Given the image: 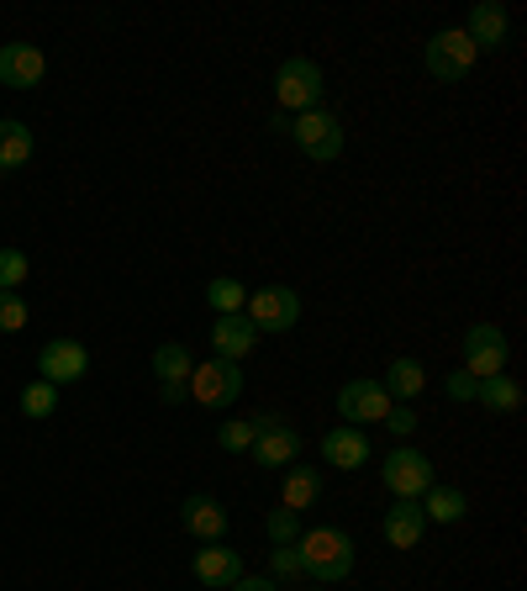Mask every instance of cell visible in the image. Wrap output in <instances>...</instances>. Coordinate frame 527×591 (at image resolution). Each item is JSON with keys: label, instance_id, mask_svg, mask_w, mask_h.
Returning a JSON list of instances; mask_svg holds the SVG:
<instances>
[{"label": "cell", "instance_id": "cell-7", "mask_svg": "<svg viewBox=\"0 0 527 591\" xmlns=\"http://www.w3.org/2000/svg\"><path fill=\"white\" fill-rule=\"evenodd\" d=\"M459 349H464V365H459V370H470L474 380L506 376V354H512V344H506V333H501L496 323H474V327H464Z\"/></svg>", "mask_w": 527, "mask_h": 591}, {"label": "cell", "instance_id": "cell-12", "mask_svg": "<svg viewBox=\"0 0 527 591\" xmlns=\"http://www.w3.org/2000/svg\"><path fill=\"white\" fill-rule=\"evenodd\" d=\"M48 75V58L37 43H5L0 48V85L5 90H37Z\"/></svg>", "mask_w": 527, "mask_h": 591}, {"label": "cell", "instance_id": "cell-1", "mask_svg": "<svg viewBox=\"0 0 527 591\" xmlns=\"http://www.w3.org/2000/svg\"><path fill=\"white\" fill-rule=\"evenodd\" d=\"M295 555H301V570L312 587H338L354 576V538L343 528H306L295 538Z\"/></svg>", "mask_w": 527, "mask_h": 591}, {"label": "cell", "instance_id": "cell-35", "mask_svg": "<svg viewBox=\"0 0 527 591\" xmlns=\"http://www.w3.org/2000/svg\"><path fill=\"white\" fill-rule=\"evenodd\" d=\"M158 397H164V402L175 406V402H184L190 391H184V380H169V386H158Z\"/></svg>", "mask_w": 527, "mask_h": 591}, {"label": "cell", "instance_id": "cell-29", "mask_svg": "<svg viewBox=\"0 0 527 591\" xmlns=\"http://www.w3.org/2000/svg\"><path fill=\"white\" fill-rule=\"evenodd\" d=\"M26 275H32V259L22 248H0V291H22Z\"/></svg>", "mask_w": 527, "mask_h": 591}, {"label": "cell", "instance_id": "cell-26", "mask_svg": "<svg viewBox=\"0 0 527 591\" xmlns=\"http://www.w3.org/2000/svg\"><path fill=\"white\" fill-rule=\"evenodd\" d=\"M190 370H195V359H190L184 344H164V349H154V380L158 386H169V380H190Z\"/></svg>", "mask_w": 527, "mask_h": 591}, {"label": "cell", "instance_id": "cell-32", "mask_svg": "<svg viewBox=\"0 0 527 591\" xmlns=\"http://www.w3.org/2000/svg\"><path fill=\"white\" fill-rule=\"evenodd\" d=\"M474 386H480V380H474L470 370H448L444 397H448V402H474Z\"/></svg>", "mask_w": 527, "mask_h": 591}, {"label": "cell", "instance_id": "cell-23", "mask_svg": "<svg viewBox=\"0 0 527 591\" xmlns=\"http://www.w3.org/2000/svg\"><path fill=\"white\" fill-rule=\"evenodd\" d=\"M206 306L216 312V317H237L243 306H248V286L243 280H233V275H216V280H206Z\"/></svg>", "mask_w": 527, "mask_h": 591}, {"label": "cell", "instance_id": "cell-22", "mask_svg": "<svg viewBox=\"0 0 527 591\" xmlns=\"http://www.w3.org/2000/svg\"><path fill=\"white\" fill-rule=\"evenodd\" d=\"M422 512H427V523H459V517L470 512V497H464L459 486H427Z\"/></svg>", "mask_w": 527, "mask_h": 591}, {"label": "cell", "instance_id": "cell-6", "mask_svg": "<svg viewBox=\"0 0 527 591\" xmlns=\"http://www.w3.org/2000/svg\"><path fill=\"white\" fill-rule=\"evenodd\" d=\"M290 137H295V148H301L312 164H333L343 154V122L322 107L290 116Z\"/></svg>", "mask_w": 527, "mask_h": 591}, {"label": "cell", "instance_id": "cell-30", "mask_svg": "<svg viewBox=\"0 0 527 591\" xmlns=\"http://www.w3.org/2000/svg\"><path fill=\"white\" fill-rule=\"evenodd\" d=\"M269 576H274V581H306L295 544H285V549H269Z\"/></svg>", "mask_w": 527, "mask_h": 591}, {"label": "cell", "instance_id": "cell-25", "mask_svg": "<svg viewBox=\"0 0 527 591\" xmlns=\"http://www.w3.org/2000/svg\"><path fill=\"white\" fill-rule=\"evenodd\" d=\"M259 433H264V412H259V417H237V423H222V428H216V444H222L227 455H248V449L259 444Z\"/></svg>", "mask_w": 527, "mask_h": 591}, {"label": "cell", "instance_id": "cell-9", "mask_svg": "<svg viewBox=\"0 0 527 591\" xmlns=\"http://www.w3.org/2000/svg\"><path fill=\"white\" fill-rule=\"evenodd\" d=\"M301 433L290 428V417H280V412H264V433H259V444L248 449L254 455V465L259 470H290L295 459H301Z\"/></svg>", "mask_w": 527, "mask_h": 591}, {"label": "cell", "instance_id": "cell-24", "mask_svg": "<svg viewBox=\"0 0 527 591\" xmlns=\"http://www.w3.org/2000/svg\"><path fill=\"white\" fill-rule=\"evenodd\" d=\"M32 164V127L26 122H0V169Z\"/></svg>", "mask_w": 527, "mask_h": 591}, {"label": "cell", "instance_id": "cell-20", "mask_svg": "<svg viewBox=\"0 0 527 591\" xmlns=\"http://www.w3.org/2000/svg\"><path fill=\"white\" fill-rule=\"evenodd\" d=\"M316 497H322V470L316 465H290L285 486H280V508L306 512V508H316Z\"/></svg>", "mask_w": 527, "mask_h": 591}, {"label": "cell", "instance_id": "cell-37", "mask_svg": "<svg viewBox=\"0 0 527 591\" xmlns=\"http://www.w3.org/2000/svg\"><path fill=\"white\" fill-rule=\"evenodd\" d=\"M0 180H5V169H0Z\"/></svg>", "mask_w": 527, "mask_h": 591}, {"label": "cell", "instance_id": "cell-19", "mask_svg": "<svg viewBox=\"0 0 527 591\" xmlns=\"http://www.w3.org/2000/svg\"><path fill=\"white\" fill-rule=\"evenodd\" d=\"M380 386H385V397H391V402L412 406L422 391H427V370H422L412 354H401V359H391V370H385V380H380Z\"/></svg>", "mask_w": 527, "mask_h": 591}, {"label": "cell", "instance_id": "cell-13", "mask_svg": "<svg viewBox=\"0 0 527 591\" xmlns=\"http://www.w3.org/2000/svg\"><path fill=\"white\" fill-rule=\"evenodd\" d=\"M180 523L190 538H201V544H222L227 538V508L206 497V491H195V497H184L180 502Z\"/></svg>", "mask_w": 527, "mask_h": 591}, {"label": "cell", "instance_id": "cell-4", "mask_svg": "<svg viewBox=\"0 0 527 591\" xmlns=\"http://www.w3.org/2000/svg\"><path fill=\"white\" fill-rule=\"evenodd\" d=\"M184 391H190V402L211 406V412H227L243 397V365H233V359H206V365L190 370Z\"/></svg>", "mask_w": 527, "mask_h": 591}, {"label": "cell", "instance_id": "cell-5", "mask_svg": "<svg viewBox=\"0 0 527 591\" xmlns=\"http://www.w3.org/2000/svg\"><path fill=\"white\" fill-rule=\"evenodd\" d=\"M474 43L464 37V27H444L427 37V54H422V64H427V75L438 85H459L464 75L474 69Z\"/></svg>", "mask_w": 527, "mask_h": 591}, {"label": "cell", "instance_id": "cell-3", "mask_svg": "<svg viewBox=\"0 0 527 591\" xmlns=\"http://www.w3.org/2000/svg\"><path fill=\"white\" fill-rule=\"evenodd\" d=\"M380 481L391 486V497L401 502H422L427 497V486H438V470H433V459L422 455V449H391V455L380 459Z\"/></svg>", "mask_w": 527, "mask_h": 591}, {"label": "cell", "instance_id": "cell-17", "mask_svg": "<svg viewBox=\"0 0 527 591\" xmlns=\"http://www.w3.org/2000/svg\"><path fill=\"white\" fill-rule=\"evenodd\" d=\"M322 459H327L333 470H365V465H369V433L365 428H348V423L327 428V433H322Z\"/></svg>", "mask_w": 527, "mask_h": 591}, {"label": "cell", "instance_id": "cell-16", "mask_svg": "<svg viewBox=\"0 0 527 591\" xmlns=\"http://www.w3.org/2000/svg\"><path fill=\"white\" fill-rule=\"evenodd\" d=\"M259 338H264V333L248 323L243 312H237V317H216V323H211V349H216V359H233V365H243L248 354L259 349Z\"/></svg>", "mask_w": 527, "mask_h": 591}, {"label": "cell", "instance_id": "cell-18", "mask_svg": "<svg viewBox=\"0 0 527 591\" xmlns=\"http://www.w3.org/2000/svg\"><path fill=\"white\" fill-rule=\"evenodd\" d=\"M385 544L391 549H417L422 544V534H427V512H422V502H401L395 497L391 508H385Z\"/></svg>", "mask_w": 527, "mask_h": 591}, {"label": "cell", "instance_id": "cell-8", "mask_svg": "<svg viewBox=\"0 0 527 591\" xmlns=\"http://www.w3.org/2000/svg\"><path fill=\"white\" fill-rule=\"evenodd\" d=\"M243 317L259 333H290V327L301 323V296L290 291V286H259V291H248Z\"/></svg>", "mask_w": 527, "mask_h": 591}, {"label": "cell", "instance_id": "cell-2", "mask_svg": "<svg viewBox=\"0 0 527 591\" xmlns=\"http://www.w3.org/2000/svg\"><path fill=\"white\" fill-rule=\"evenodd\" d=\"M322 96H327V75H322V64L316 58H285L280 69H274V101L280 111H316L322 107Z\"/></svg>", "mask_w": 527, "mask_h": 591}, {"label": "cell", "instance_id": "cell-21", "mask_svg": "<svg viewBox=\"0 0 527 591\" xmlns=\"http://www.w3.org/2000/svg\"><path fill=\"white\" fill-rule=\"evenodd\" d=\"M474 402L485 406V412H501V417H506V412H523V386L512 376H491V380L474 386Z\"/></svg>", "mask_w": 527, "mask_h": 591}, {"label": "cell", "instance_id": "cell-15", "mask_svg": "<svg viewBox=\"0 0 527 591\" xmlns=\"http://www.w3.org/2000/svg\"><path fill=\"white\" fill-rule=\"evenodd\" d=\"M190 570H195V581H201V587L233 591L237 581H243V555H237V549H227V544H206V549H195Z\"/></svg>", "mask_w": 527, "mask_h": 591}, {"label": "cell", "instance_id": "cell-11", "mask_svg": "<svg viewBox=\"0 0 527 591\" xmlns=\"http://www.w3.org/2000/svg\"><path fill=\"white\" fill-rule=\"evenodd\" d=\"M90 376V349L75 344V338H53L37 349V380L48 386H69V380H85Z\"/></svg>", "mask_w": 527, "mask_h": 591}, {"label": "cell", "instance_id": "cell-14", "mask_svg": "<svg viewBox=\"0 0 527 591\" xmlns=\"http://www.w3.org/2000/svg\"><path fill=\"white\" fill-rule=\"evenodd\" d=\"M506 32H512L506 5H496V0H474L470 22H464V37L474 43V54H496V48H506Z\"/></svg>", "mask_w": 527, "mask_h": 591}, {"label": "cell", "instance_id": "cell-10", "mask_svg": "<svg viewBox=\"0 0 527 591\" xmlns=\"http://www.w3.org/2000/svg\"><path fill=\"white\" fill-rule=\"evenodd\" d=\"M391 397L380 380H343L338 386V417L348 428H365V423H385Z\"/></svg>", "mask_w": 527, "mask_h": 591}, {"label": "cell", "instance_id": "cell-33", "mask_svg": "<svg viewBox=\"0 0 527 591\" xmlns=\"http://www.w3.org/2000/svg\"><path fill=\"white\" fill-rule=\"evenodd\" d=\"M385 428H391L395 438H412V433H417V412H412L406 402H391V412H385Z\"/></svg>", "mask_w": 527, "mask_h": 591}, {"label": "cell", "instance_id": "cell-28", "mask_svg": "<svg viewBox=\"0 0 527 591\" xmlns=\"http://www.w3.org/2000/svg\"><path fill=\"white\" fill-rule=\"evenodd\" d=\"M22 412L26 417H53V412H58V386H48V380H26Z\"/></svg>", "mask_w": 527, "mask_h": 591}, {"label": "cell", "instance_id": "cell-34", "mask_svg": "<svg viewBox=\"0 0 527 591\" xmlns=\"http://www.w3.org/2000/svg\"><path fill=\"white\" fill-rule=\"evenodd\" d=\"M233 591H285V587H280L274 576H248V570H243V581H237Z\"/></svg>", "mask_w": 527, "mask_h": 591}, {"label": "cell", "instance_id": "cell-31", "mask_svg": "<svg viewBox=\"0 0 527 591\" xmlns=\"http://www.w3.org/2000/svg\"><path fill=\"white\" fill-rule=\"evenodd\" d=\"M26 327V301L16 291H0V333H22Z\"/></svg>", "mask_w": 527, "mask_h": 591}, {"label": "cell", "instance_id": "cell-27", "mask_svg": "<svg viewBox=\"0 0 527 591\" xmlns=\"http://www.w3.org/2000/svg\"><path fill=\"white\" fill-rule=\"evenodd\" d=\"M264 534H269V549H285V544H295V538L306 534V528H301V512L269 508V517H264Z\"/></svg>", "mask_w": 527, "mask_h": 591}, {"label": "cell", "instance_id": "cell-36", "mask_svg": "<svg viewBox=\"0 0 527 591\" xmlns=\"http://www.w3.org/2000/svg\"><path fill=\"white\" fill-rule=\"evenodd\" d=\"M312 591H327V587H312Z\"/></svg>", "mask_w": 527, "mask_h": 591}]
</instances>
